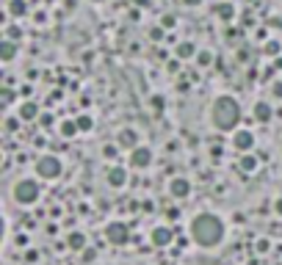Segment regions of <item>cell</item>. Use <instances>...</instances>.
Here are the masks:
<instances>
[{
    "label": "cell",
    "instance_id": "5b68a950",
    "mask_svg": "<svg viewBox=\"0 0 282 265\" xmlns=\"http://www.w3.org/2000/svg\"><path fill=\"white\" fill-rule=\"evenodd\" d=\"M105 238H108L114 246H125L127 238H130V230H127L122 221H114V224H108V230H105Z\"/></svg>",
    "mask_w": 282,
    "mask_h": 265
},
{
    "label": "cell",
    "instance_id": "4316f807",
    "mask_svg": "<svg viewBox=\"0 0 282 265\" xmlns=\"http://www.w3.org/2000/svg\"><path fill=\"white\" fill-rule=\"evenodd\" d=\"M269 246H271V243H269V241H266V238H263V241H258V246H255V249H258V252L263 254V252H269Z\"/></svg>",
    "mask_w": 282,
    "mask_h": 265
},
{
    "label": "cell",
    "instance_id": "8fae6325",
    "mask_svg": "<svg viewBox=\"0 0 282 265\" xmlns=\"http://www.w3.org/2000/svg\"><path fill=\"white\" fill-rule=\"evenodd\" d=\"M125 183H127V171L122 169V166H114V169H108V185H114V188H122Z\"/></svg>",
    "mask_w": 282,
    "mask_h": 265
},
{
    "label": "cell",
    "instance_id": "6da1fadb",
    "mask_svg": "<svg viewBox=\"0 0 282 265\" xmlns=\"http://www.w3.org/2000/svg\"><path fill=\"white\" fill-rule=\"evenodd\" d=\"M191 238H194V243H199V246H205V249L216 246V243L224 238L222 218L213 216V213H199V216L191 221Z\"/></svg>",
    "mask_w": 282,
    "mask_h": 265
},
{
    "label": "cell",
    "instance_id": "7a4b0ae2",
    "mask_svg": "<svg viewBox=\"0 0 282 265\" xmlns=\"http://www.w3.org/2000/svg\"><path fill=\"white\" fill-rule=\"evenodd\" d=\"M210 119L219 130H235L241 122V105L233 100V97H219L213 102V111H210Z\"/></svg>",
    "mask_w": 282,
    "mask_h": 265
},
{
    "label": "cell",
    "instance_id": "277c9868",
    "mask_svg": "<svg viewBox=\"0 0 282 265\" xmlns=\"http://www.w3.org/2000/svg\"><path fill=\"white\" fill-rule=\"evenodd\" d=\"M36 174L44 177V180H55L61 174V160L53 158V155H42L36 160Z\"/></svg>",
    "mask_w": 282,
    "mask_h": 265
},
{
    "label": "cell",
    "instance_id": "f546056e",
    "mask_svg": "<svg viewBox=\"0 0 282 265\" xmlns=\"http://www.w3.org/2000/svg\"><path fill=\"white\" fill-rule=\"evenodd\" d=\"M210 155H213V158H219V155H224V149L222 147H210Z\"/></svg>",
    "mask_w": 282,
    "mask_h": 265
},
{
    "label": "cell",
    "instance_id": "9c48e42d",
    "mask_svg": "<svg viewBox=\"0 0 282 265\" xmlns=\"http://www.w3.org/2000/svg\"><path fill=\"white\" fill-rule=\"evenodd\" d=\"M169 191H172V196H174V199H186V196H188V191H191V185H188V180H186V177H174V180H172V185H169Z\"/></svg>",
    "mask_w": 282,
    "mask_h": 265
},
{
    "label": "cell",
    "instance_id": "44dd1931",
    "mask_svg": "<svg viewBox=\"0 0 282 265\" xmlns=\"http://www.w3.org/2000/svg\"><path fill=\"white\" fill-rule=\"evenodd\" d=\"M91 127H94V122H91V116H89V113L78 116V130H83V133H86V130H91Z\"/></svg>",
    "mask_w": 282,
    "mask_h": 265
},
{
    "label": "cell",
    "instance_id": "7c38bea8",
    "mask_svg": "<svg viewBox=\"0 0 282 265\" xmlns=\"http://www.w3.org/2000/svg\"><path fill=\"white\" fill-rule=\"evenodd\" d=\"M17 113H19V119H22V122H33V119L39 116V108H36V102H22Z\"/></svg>",
    "mask_w": 282,
    "mask_h": 265
},
{
    "label": "cell",
    "instance_id": "83f0119b",
    "mask_svg": "<svg viewBox=\"0 0 282 265\" xmlns=\"http://www.w3.org/2000/svg\"><path fill=\"white\" fill-rule=\"evenodd\" d=\"M163 28H174V17H172V14H166V17H163Z\"/></svg>",
    "mask_w": 282,
    "mask_h": 265
},
{
    "label": "cell",
    "instance_id": "836d02e7",
    "mask_svg": "<svg viewBox=\"0 0 282 265\" xmlns=\"http://www.w3.org/2000/svg\"><path fill=\"white\" fill-rule=\"evenodd\" d=\"M274 210H277V213H280V216H282V196H280V199H277V205H274Z\"/></svg>",
    "mask_w": 282,
    "mask_h": 265
},
{
    "label": "cell",
    "instance_id": "30bf717a",
    "mask_svg": "<svg viewBox=\"0 0 282 265\" xmlns=\"http://www.w3.org/2000/svg\"><path fill=\"white\" fill-rule=\"evenodd\" d=\"M150 238H152L155 246H169V243H172V230H169V227H155Z\"/></svg>",
    "mask_w": 282,
    "mask_h": 265
},
{
    "label": "cell",
    "instance_id": "cb8c5ba5",
    "mask_svg": "<svg viewBox=\"0 0 282 265\" xmlns=\"http://www.w3.org/2000/svg\"><path fill=\"white\" fill-rule=\"evenodd\" d=\"M150 105H152V111H155V113H161L166 102H163V97H152V100H150Z\"/></svg>",
    "mask_w": 282,
    "mask_h": 265
},
{
    "label": "cell",
    "instance_id": "8992f818",
    "mask_svg": "<svg viewBox=\"0 0 282 265\" xmlns=\"http://www.w3.org/2000/svg\"><path fill=\"white\" fill-rule=\"evenodd\" d=\"M130 163H133V169H147L152 163V152L147 147H136L130 152Z\"/></svg>",
    "mask_w": 282,
    "mask_h": 265
},
{
    "label": "cell",
    "instance_id": "ffe728a7",
    "mask_svg": "<svg viewBox=\"0 0 282 265\" xmlns=\"http://www.w3.org/2000/svg\"><path fill=\"white\" fill-rule=\"evenodd\" d=\"M61 136H64V138L78 136V122H64V124H61Z\"/></svg>",
    "mask_w": 282,
    "mask_h": 265
},
{
    "label": "cell",
    "instance_id": "ba28073f",
    "mask_svg": "<svg viewBox=\"0 0 282 265\" xmlns=\"http://www.w3.org/2000/svg\"><path fill=\"white\" fill-rule=\"evenodd\" d=\"M252 147H255V136L249 133V130H238V133H235V149L246 155Z\"/></svg>",
    "mask_w": 282,
    "mask_h": 265
},
{
    "label": "cell",
    "instance_id": "4dcf8cb0",
    "mask_svg": "<svg viewBox=\"0 0 282 265\" xmlns=\"http://www.w3.org/2000/svg\"><path fill=\"white\" fill-rule=\"evenodd\" d=\"M150 36H152V39L158 41V39H161V36H163V30H161V28H152V33H150Z\"/></svg>",
    "mask_w": 282,
    "mask_h": 265
},
{
    "label": "cell",
    "instance_id": "3957f363",
    "mask_svg": "<svg viewBox=\"0 0 282 265\" xmlns=\"http://www.w3.org/2000/svg\"><path fill=\"white\" fill-rule=\"evenodd\" d=\"M14 199H17L19 205H33V202L39 199V183H33V180H19V183L14 185Z\"/></svg>",
    "mask_w": 282,
    "mask_h": 265
},
{
    "label": "cell",
    "instance_id": "5bb4252c",
    "mask_svg": "<svg viewBox=\"0 0 282 265\" xmlns=\"http://www.w3.org/2000/svg\"><path fill=\"white\" fill-rule=\"evenodd\" d=\"M66 246L72 249V252H83V249H86V235H80V232L66 235Z\"/></svg>",
    "mask_w": 282,
    "mask_h": 265
},
{
    "label": "cell",
    "instance_id": "d4e9b609",
    "mask_svg": "<svg viewBox=\"0 0 282 265\" xmlns=\"http://www.w3.org/2000/svg\"><path fill=\"white\" fill-rule=\"evenodd\" d=\"M102 155H105V158H116V147H111V144H108V147H102Z\"/></svg>",
    "mask_w": 282,
    "mask_h": 265
},
{
    "label": "cell",
    "instance_id": "d590c367",
    "mask_svg": "<svg viewBox=\"0 0 282 265\" xmlns=\"http://www.w3.org/2000/svg\"><path fill=\"white\" fill-rule=\"evenodd\" d=\"M94 3H100V0H94Z\"/></svg>",
    "mask_w": 282,
    "mask_h": 265
},
{
    "label": "cell",
    "instance_id": "2e32d148",
    "mask_svg": "<svg viewBox=\"0 0 282 265\" xmlns=\"http://www.w3.org/2000/svg\"><path fill=\"white\" fill-rule=\"evenodd\" d=\"M14 55H17V44H14L11 39H6L3 44H0V58H3V61H11Z\"/></svg>",
    "mask_w": 282,
    "mask_h": 265
},
{
    "label": "cell",
    "instance_id": "1f68e13d",
    "mask_svg": "<svg viewBox=\"0 0 282 265\" xmlns=\"http://www.w3.org/2000/svg\"><path fill=\"white\" fill-rule=\"evenodd\" d=\"M274 97H280L282 100V83H274Z\"/></svg>",
    "mask_w": 282,
    "mask_h": 265
},
{
    "label": "cell",
    "instance_id": "f1b7e54d",
    "mask_svg": "<svg viewBox=\"0 0 282 265\" xmlns=\"http://www.w3.org/2000/svg\"><path fill=\"white\" fill-rule=\"evenodd\" d=\"M8 36H11V39H17V36H22V30H19L17 25H11V28H8Z\"/></svg>",
    "mask_w": 282,
    "mask_h": 265
},
{
    "label": "cell",
    "instance_id": "d6a6232c",
    "mask_svg": "<svg viewBox=\"0 0 282 265\" xmlns=\"http://www.w3.org/2000/svg\"><path fill=\"white\" fill-rule=\"evenodd\" d=\"M6 130H17V119H8V122H6Z\"/></svg>",
    "mask_w": 282,
    "mask_h": 265
},
{
    "label": "cell",
    "instance_id": "d6986e66",
    "mask_svg": "<svg viewBox=\"0 0 282 265\" xmlns=\"http://www.w3.org/2000/svg\"><path fill=\"white\" fill-rule=\"evenodd\" d=\"M216 14L222 17V22H230V19H233V6H230V3H219Z\"/></svg>",
    "mask_w": 282,
    "mask_h": 265
},
{
    "label": "cell",
    "instance_id": "484cf974",
    "mask_svg": "<svg viewBox=\"0 0 282 265\" xmlns=\"http://www.w3.org/2000/svg\"><path fill=\"white\" fill-rule=\"evenodd\" d=\"M94 257H97V252H94V249H86V252H83V263H91Z\"/></svg>",
    "mask_w": 282,
    "mask_h": 265
},
{
    "label": "cell",
    "instance_id": "4fadbf2b",
    "mask_svg": "<svg viewBox=\"0 0 282 265\" xmlns=\"http://www.w3.org/2000/svg\"><path fill=\"white\" fill-rule=\"evenodd\" d=\"M271 116H274V111H271L269 102H258V105H255V119H258V122H271Z\"/></svg>",
    "mask_w": 282,
    "mask_h": 265
},
{
    "label": "cell",
    "instance_id": "603a6c76",
    "mask_svg": "<svg viewBox=\"0 0 282 265\" xmlns=\"http://www.w3.org/2000/svg\"><path fill=\"white\" fill-rule=\"evenodd\" d=\"M197 61H199V66H208L210 61H213V55H210L208 50H202V53H197Z\"/></svg>",
    "mask_w": 282,
    "mask_h": 265
},
{
    "label": "cell",
    "instance_id": "e0dca14e",
    "mask_svg": "<svg viewBox=\"0 0 282 265\" xmlns=\"http://www.w3.org/2000/svg\"><path fill=\"white\" fill-rule=\"evenodd\" d=\"M8 14L25 17V14H28V3H25V0H8Z\"/></svg>",
    "mask_w": 282,
    "mask_h": 265
},
{
    "label": "cell",
    "instance_id": "ac0fdd59",
    "mask_svg": "<svg viewBox=\"0 0 282 265\" xmlns=\"http://www.w3.org/2000/svg\"><path fill=\"white\" fill-rule=\"evenodd\" d=\"M238 169L246 171V174H249V171H255V169H258V158H255V155H241Z\"/></svg>",
    "mask_w": 282,
    "mask_h": 265
},
{
    "label": "cell",
    "instance_id": "9a60e30c",
    "mask_svg": "<svg viewBox=\"0 0 282 265\" xmlns=\"http://www.w3.org/2000/svg\"><path fill=\"white\" fill-rule=\"evenodd\" d=\"M194 55H197V47H194V41H180V44H177V58H194Z\"/></svg>",
    "mask_w": 282,
    "mask_h": 265
},
{
    "label": "cell",
    "instance_id": "e575fe53",
    "mask_svg": "<svg viewBox=\"0 0 282 265\" xmlns=\"http://www.w3.org/2000/svg\"><path fill=\"white\" fill-rule=\"evenodd\" d=\"M183 3H186V6H197L199 0H183Z\"/></svg>",
    "mask_w": 282,
    "mask_h": 265
},
{
    "label": "cell",
    "instance_id": "52a82bcc",
    "mask_svg": "<svg viewBox=\"0 0 282 265\" xmlns=\"http://www.w3.org/2000/svg\"><path fill=\"white\" fill-rule=\"evenodd\" d=\"M116 144H119L122 149H130V152H133V149L138 147V133H136V130H130V127H125L119 133V138H116Z\"/></svg>",
    "mask_w": 282,
    "mask_h": 265
},
{
    "label": "cell",
    "instance_id": "7402d4cb",
    "mask_svg": "<svg viewBox=\"0 0 282 265\" xmlns=\"http://www.w3.org/2000/svg\"><path fill=\"white\" fill-rule=\"evenodd\" d=\"M266 55H280V41H274V39H271V41H266Z\"/></svg>",
    "mask_w": 282,
    "mask_h": 265
}]
</instances>
